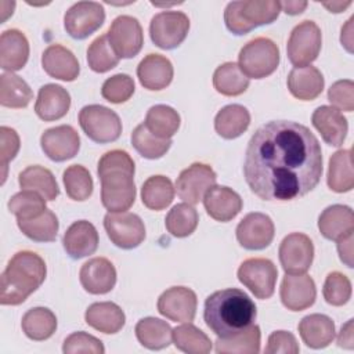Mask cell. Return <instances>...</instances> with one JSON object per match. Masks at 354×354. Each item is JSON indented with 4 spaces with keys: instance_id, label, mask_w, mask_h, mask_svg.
Masks as SVG:
<instances>
[{
    "instance_id": "cell-48",
    "label": "cell",
    "mask_w": 354,
    "mask_h": 354,
    "mask_svg": "<svg viewBox=\"0 0 354 354\" xmlns=\"http://www.w3.org/2000/svg\"><path fill=\"white\" fill-rule=\"evenodd\" d=\"M8 210L17 216V220L35 218L46 210V199L35 191L22 189L11 196L8 201Z\"/></svg>"
},
{
    "instance_id": "cell-49",
    "label": "cell",
    "mask_w": 354,
    "mask_h": 354,
    "mask_svg": "<svg viewBox=\"0 0 354 354\" xmlns=\"http://www.w3.org/2000/svg\"><path fill=\"white\" fill-rule=\"evenodd\" d=\"M322 295L328 304L343 306L351 297V282L344 274L333 271L325 279Z\"/></svg>"
},
{
    "instance_id": "cell-59",
    "label": "cell",
    "mask_w": 354,
    "mask_h": 354,
    "mask_svg": "<svg viewBox=\"0 0 354 354\" xmlns=\"http://www.w3.org/2000/svg\"><path fill=\"white\" fill-rule=\"evenodd\" d=\"M351 4V1H332V3H322L324 7H326L330 12H342L343 10H346L348 6Z\"/></svg>"
},
{
    "instance_id": "cell-39",
    "label": "cell",
    "mask_w": 354,
    "mask_h": 354,
    "mask_svg": "<svg viewBox=\"0 0 354 354\" xmlns=\"http://www.w3.org/2000/svg\"><path fill=\"white\" fill-rule=\"evenodd\" d=\"M213 86L216 91L227 97H235L246 91L249 77L235 62H225L217 66L213 73Z\"/></svg>"
},
{
    "instance_id": "cell-18",
    "label": "cell",
    "mask_w": 354,
    "mask_h": 354,
    "mask_svg": "<svg viewBox=\"0 0 354 354\" xmlns=\"http://www.w3.org/2000/svg\"><path fill=\"white\" fill-rule=\"evenodd\" d=\"M43 152L54 162H64L73 158L80 148V137L69 124L47 129L40 137Z\"/></svg>"
},
{
    "instance_id": "cell-43",
    "label": "cell",
    "mask_w": 354,
    "mask_h": 354,
    "mask_svg": "<svg viewBox=\"0 0 354 354\" xmlns=\"http://www.w3.org/2000/svg\"><path fill=\"white\" fill-rule=\"evenodd\" d=\"M173 343L178 350L188 354H207L212 350V342L207 335L191 322L173 329Z\"/></svg>"
},
{
    "instance_id": "cell-17",
    "label": "cell",
    "mask_w": 354,
    "mask_h": 354,
    "mask_svg": "<svg viewBox=\"0 0 354 354\" xmlns=\"http://www.w3.org/2000/svg\"><path fill=\"white\" fill-rule=\"evenodd\" d=\"M198 299L192 289L173 286L165 290L158 299V311L176 322H191L196 314Z\"/></svg>"
},
{
    "instance_id": "cell-19",
    "label": "cell",
    "mask_w": 354,
    "mask_h": 354,
    "mask_svg": "<svg viewBox=\"0 0 354 354\" xmlns=\"http://www.w3.org/2000/svg\"><path fill=\"white\" fill-rule=\"evenodd\" d=\"M279 296L282 304L290 311L311 307L317 297L314 279L307 274H286L282 279Z\"/></svg>"
},
{
    "instance_id": "cell-44",
    "label": "cell",
    "mask_w": 354,
    "mask_h": 354,
    "mask_svg": "<svg viewBox=\"0 0 354 354\" xmlns=\"http://www.w3.org/2000/svg\"><path fill=\"white\" fill-rule=\"evenodd\" d=\"M198 221L199 216L195 207L184 202L171 207L165 218V225L173 236L185 238L196 230Z\"/></svg>"
},
{
    "instance_id": "cell-40",
    "label": "cell",
    "mask_w": 354,
    "mask_h": 354,
    "mask_svg": "<svg viewBox=\"0 0 354 354\" xmlns=\"http://www.w3.org/2000/svg\"><path fill=\"white\" fill-rule=\"evenodd\" d=\"M174 198V187L166 176H152L142 184L141 201L151 210L166 209Z\"/></svg>"
},
{
    "instance_id": "cell-56",
    "label": "cell",
    "mask_w": 354,
    "mask_h": 354,
    "mask_svg": "<svg viewBox=\"0 0 354 354\" xmlns=\"http://www.w3.org/2000/svg\"><path fill=\"white\" fill-rule=\"evenodd\" d=\"M337 346L351 350L354 348V337H353V319H348L340 329L337 336Z\"/></svg>"
},
{
    "instance_id": "cell-52",
    "label": "cell",
    "mask_w": 354,
    "mask_h": 354,
    "mask_svg": "<svg viewBox=\"0 0 354 354\" xmlns=\"http://www.w3.org/2000/svg\"><path fill=\"white\" fill-rule=\"evenodd\" d=\"M328 100L339 111L353 112L354 109V83L344 79L335 82L328 90Z\"/></svg>"
},
{
    "instance_id": "cell-53",
    "label": "cell",
    "mask_w": 354,
    "mask_h": 354,
    "mask_svg": "<svg viewBox=\"0 0 354 354\" xmlns=\"http://www.w3.org/2000/svg\"><path fill=\"white\" fill-rule=\"evenodd\" d=\"M19 137L17 131L11 127L1 126L0 127V158H1V167H3V180L1 184H4L7 177V166L8 162L15 158V155L19 151Z\"/></svg>"
},
{
    "instance_id": "cell-33",
    "label": "cell",
    "mask_w": 354,
    "mask_h": 354,
    "mask_svg": "<svg viewBox=\"0 0 354 354\" xmlns=\"http://www.w3.org/2000/svg\"><path fill=\"white\" fill-rule=\"evenodd\" d=\"M19 187L40 194L46 201H54L59 195V188L53 173L39 165L28 166L19 173Z\"/></svg>"
},
{
    "instance_id": "cell-54",
    "label": "cell",
    "mask_w": 354,
    "mask_h": 354,
    "mask_svg": "<svg viewBox=\"0 0 354 354\" xmlns=\"http://www.w3.org/2000/svg\"><path fill=\"white\" fill-rule=\"evenodd\" d=\"M300 347L293 333L286 330H275L268 336L267 347L264 350L266 354H297Z\"/></svg>"
},
{
    "instance_id": "cell-9",
    "label": "cell",
    "mask_w": 354,
    "mask_h": 354,
    "mask_svg": "<svg viewBox=\"0 0 354 354\" xmlns=\"http://www.w3.org/2000/svg\"><path fill=\"white\" fill-rule=\"evenodd\" d=\"M189 19L181 11H162L152 17L149 24L151 40L163 50L178 47L187 37Z\"/></svg>"
},
{
    "instance_id": "cell-5",
    "label": "cell",
    "mask_w": 354,
    "mask_h": 354,
    "mask_svg": "<svg viewBox=\"0 0 354 354\" xmlns=\"http://www.w3.org/2000/svg\"><path fill=\"white\" fill-rule=\"evenodd\" d=\"M281 12V3L277 0L231 1L224 11V22L234 35H246L253 28L272 24Z\"/></svg>"
},
{
    "instance_id": "cell-47",
    "label": "cell",
    "mask_w": 354,
    "mask_h": 354,
    "mask_svg": "<svg viewBox=\"0 0 354 354\" xmlns=\"http://www.w3.org/2000/svg\"><path fill=\"white\" fill-rule=\"evenodd\" d=\"M62 180L66 195L73 201H86L93 194L91 174L82 165H72L66 167Z\"/></svg>"
},
{
    "instance_id": "cell-25",
    "label": "cell",
    "mask_w": 354,
    "mask_h": 354,
    "mask_svg": "<svg viewBox=\"0 0 354 354\" xmlns=\"http://www.w3.org/2000/svg\"><path fill=\"white\" fill-rule=\"evenodd\" d=\"M69 106V93L59 84L48 83L39 90L35 104V112L41 120L51 122L64 118L68 113Z\"/></svg>"
},
{
    "instance_id": "cell-24",
    "label": "cell",
    "mask_w": 354,
    "mask_h": 354,
    "mask_svg": "<svg viewBox=\"0 0 354 354\" xmlns=\"http://www.w3.org/2000/svg\"><path fill=\"white\" fill-rule=\"evenodd\" d=\"M62 245L72 259H82L93 254L98 248V232L87 220L75 221L64 234Z\"/></svg>"
},
{
    "instance_id": "cell-3",
    "label": "cell",
    "mask_w": 354,
    "mask_h": 354,
    "mask_svg": "<svg viewBox=\"0 0 354 354\" xmlns=\"http://www.w3.org/2000/svg\"><path fill=\"white\" fill-rule=\"evenodd\" d=\"M134 160L122 149L105 152L98 160L101 202L109 212H126L136 201Z\"/></svg>"
},
{
    "instance_id": "cell-1",
    "label": "cell",
    "mask_w": 354,
    "mask_h": 354,
    "mask_svg": "<svg viewBox=\"0 0 354 354\" xmlns=\"http://www.w3.org/2000/svg\"><path fill=\"white\" fill-rule=\"evenodd\" d=\"M243 176L260 199L293 201L304 196L322 176L319 141L304 124L271 120L249 140Z\"/></svg>"
},
{
    "instance_id": "cell-11",
    "label": "cell",
    "mask_w": 354,
    "mask_h": 354,
    "mask_svg": "<svg viewBox=\"0 0 354 354\" xmlns=\"http://www.w3.org/2000/svg\"><path fill=\"white\" fill-rule=\"evenodd\" d=\"M104 227L111 242L120 249H134L145 239L142 220L130 212H109L104 217Z\"/></svg>"
},
{
    "instance_id": "cell-29",
    "label": "cell",
    "mask_w": 354,
    "mask_h": 354,
    "mask_svg": "<svg viewBox=\"0 0 354 354\" xmlns=\"http://www.w3.org/2000/svg\"><path fill=\"white\" fill-rule=\"evenodd\" d=\"M324 76L315 66L293 68L288 75V88L290 94L301 101L315 100L324 90Z\"/></svg>"
},
{
    "instance_id": "cell-14",
    "label": "cell",
    "mask_w": 354,
    "mask_h": 354,
    "mask_svg": "<svg viewBox=\"0 0 354 354\" xmlns=\"http://www.w3.org/2000/svg\"><path fill=\"white\" fill-rule=\"evenodd\" d=\"M217 176L214 170L205 163H192L184 169L176 181V189L180 199L188 205L199 203L205 194L216 185Z\"/></svg>"
},
{
    "instance_id": "cell-12",
    "label": "cell",
    "mask_w": 354,
    "mask_h": 354,
    "mask_svg": "<svg viewBox=\"0 0 354 354\" xmlns=\"http://www.w3.org/2000/svg\"><path fill=\"white\" fill-rule=\"evenodd\" d=\"M105 21V10L97 1H77L64 15L66 33L77 40L88 37Z\"/></svg>"
},
{
    "instance_id": "cell-57",
    "label": "cell",
    "mask_w": 354,
    "mask_h": 354,
    "mask_svg": "<svg viewBox=\"0 0 354 354\" xmlns=\"http://www.w3.org/2000/svg\"><path fill=\"white\" fill-rule=\"evenodd\" d=\"M353 21H354V17H351L347 21V24L342 28V36H340V41L348 53H353Z\"/></svg>"
},
{
    "instance_id": "cell-50",
    "label": "cell",
    "mask_w": 354,
    "mask_h": 354,
    "mask_svg": "<svg viewBox=\"0 0 354 354\" xmlns=\"http://www.w3.org/2000/svg\"><path fill=\"white\" fill-rule=\"evenodd\" d=\"M134 80L126 73H118L108 77L101 88V95L112 102V104H122L130 100L134 93Z\"/></svg>"
},
{
    "instance_id": "cell-27",
    "label": "cell",
    "mask_w": 354,
    "mask_h": 354,
    "mask_svg": "<svg viewBox=\"0 0 354 354\" xmlns=\"http://www.w3.org/2000/svg\"><path fill=\"white\" fill-rule=\"evenodd\" d=\"M137 76L147 90L166 88L173 79V65L169 58L160 54H148L137 66Z\"/></svg>"
},
{
    "instance_id": "cell-51",
    "label": "cell",
    "mask_w": 354,
    "mask_h": 354,
    "mask_svg": "<svg viewBox=\"0 0 354 354\" xmlns=\"http://www.w3.org/2000/svg\"><path fill=\"white\" fill-rule=\"evenodd\" d=\"M65 354L88 353V354H102L105 351L104 344L100 339L86 332H75L69 335L62 346Z\"/></svg>"
},
{
    "instance_id": "cell-46",
    "label": "cell",
    "mask_w": 354,
    "mask_h": 354,
    "mask_svg": "<svg viewBox=\"0 0 354 354\" xmlns=\"http://www.w3.org/2000/svg\"><path fill=\"white\" fill-rule=\"evenodd\" d=\"M119 55L112 48L108 35H101L87 48V64L91 71L104 73L113 69L119 64Z\"/></svg>"
},
{
    "instance_id": "cell-23",
    "label": "cell",
    "mask_w": 354,
    "mask_h": 354,
    "mask_svg": "<svg viewBox=\"0 0 354 354\" xmlns=\"http://www.w3.org/2000/svg\"><path fill=\"white\" fill-rule=\"evenodd\" d=\"M311 123L319 131L322 140L332 147H340L346 140L348 130L347 119L333 106H318L311 116Z\"/></svg>"
},
{
    "instance_id": "cell-35",
    "label": "cell",
    "mask_w": 354,
    "mask_h": 354,
    "mask_svg": "<svg viewBox=\"0 0 354 354\" xmlns=\"http://www.w3.org/2000/svg\"><path fill=\"white\" fill-rule=\"evenodd\" d=\"M328 187L335 192H348L354 187L351 149H339L329 159Z\"/></svg>"
},
{
    "instance_id": "cell-16",
    "label": "cell",
    "mask_w": 354,
    "mask_h": 354,
    "mask_svg": "<svg viewBox=\"0 0 354 354\" xmlns=\"http://www.w3.org/2000/svg\"><path fill=\"white\" fill-rule=\"evenodd\" d=\"M275 228L272 220L264 213L246 214L236 227V239L248 250H261L274 239Z\"/></svg>"
},
{
    "instance_id": "cell-4",
    "label": "cell",
    "mask_w": 354,
    "mask_h": 354,
    "mask_svg": "<svg viewBox=\"0 0 354 354\" xmlns=\"http://www.w3.org/2000/svg\"><path fill=\"white\" fill-rule=\"evenodd\" d=\"M44 260L35 252H17L0 278V303L18 306L24 303L46 279Z\"/></svg>"
},
{
    "instance_id": "cell-10",
    "label": "cell",
    "mask_w": 354,
    "mask_h": 354,
    "mask_svg": "<svg viewBox=\"0 0 354 354\" xmlns=\"http://www.w3.org/2000/svg\"><path fill=\"white\" fill-rule=\"evenodd\" d=\"M278 270L268 259L253 257L245 260L238 268V279L257 299H270L275 290Z\"/></svg>"
},
{
    "instance_id": "cell-34",
    "label": "cell",
    "mask_w": 354,
    "mask_h": 354,
    "mask_svg": "<svg viewBox=\"0 0 354 354\" xmlns=\"http://www.w3.org/2000/svg\"><path fill=\"white\" fill-rule=\"evenodd\" d=\"M136 336L144 347L149 350H162L171 343L173 329L166 321L147 317L137 322Z\"/></svg>"
},
{
    "instance_id": "cell-32",
    "label": "cell",
    "mask_w": 354,
    "mask_h": 354,
    "mask_svg": "<svg viewBox=\"0 0 354 354\" xmlns=\"http://www.w3.org/2000/svg\"><path fill=\"white\" fill-rule=\"evenodd\" d=\"M249 124L250 113L239 104H231L221 108L214 118V129L217 134L225 140L239 137L248 130Z\"/></svg>"
},
{
    "instance_id": "cell-38",
    "label": "cell",
    "mask_w": 354,
    "mask_h": 354,
    "mask_svg": "<svg viewBox=\"0 0 354 354\" xmlns=\"http://www.w3.org/2000/svg\"><path fill=\"white\" fill-rule=\"evenodd\" d=\"M33 98L29 84L14 75L12 72H3L0 76V104L7 108H25Z\"/></svg>"
},
{
    "instance_id": "cell-42",
    "label": "cell",
    "mask_w": 354,
    "mask_h": 354,
    "mask_svg": "<svg viewBox=\"0 0 354 354\" xmlns=\"http://www.w3.org/2000/svg\"><path fill=\"white\" fill-rule=\"evenodd\" d=\"M17 224L22 234L35 242H53L59 227L57 216L48 209L35 218L17 220Z\"/></svg>"
},
{
    "instance_id": "cell-30",
    "label": "cell",
    "mask_w": 354,
    "mask_h": 354,
    "mask_svg": "<svg viewBox=\"0 0 354 354\" xmlns=\"http://www.w3.org/2000/svg\"><path fill=\"white\" fill-rule=\"evenodd\" d=\"M84 319L87 325L106 335L118 333L126 322L123 310L112 301L93 303L86 310Z\"/></svg>"
},
{
    "instance_id": "cell-21",
    "label": "cell",
    "mask_w": 354,
    "mask_h": 354,
    "mask_svg": "<svg viewBox=\"0 0 354 354\" xmlns=\"http://www.w3.org/2000/svg\"><path fill=\"white\" fill-rule=\"evenodd\" d=\"M41 66L48 76L64 82H73L80 72L73 53L61 44H51L43 51Z\"/></svg>"
},
{
    "instance_id": "cell-37",
    "label": "cell",
    "mask_w": 354,
    "mask_h": 354,
    "mask_svg": "<svg viewBox=\"0 0 354 354\" xmlns=\"http://www.w3.org/2000/svg\"><path fill=\"white\" fill-rule=\"evenodd\" d=\"M260 328L250 325L249 328L228 336L217 337L216 353L221 354H257L260 351Z\"/></svg>"
},
{
    "instance_id": "cell-55",
    "label": "cell",
    "mask_w": 354,
    "mask_h": 354,
    "mask_svg": "<svg viewBox=\"0 0 354 354\" xmlns=\"http://www.w3.org/2000/svg\"><path fill=\"white\" fill-rule=\"evenodd\" d=\"M353 241H354V234H350L336 241L340 260L350 268L353 267Z\"/></svg>"
},
{
    "instance_id": "cell-22",
    "label": "cell",
    "mask_w": 354,
    "mask_h": 354,
    "mask_svg": "<svg viewBox=\"0 0 354 354\" xmlns=\"http://www.w3.org/2000/svg\"><path fill=\"white\" fill-rule=\"evenodd\" d=\"M202 201L207 214L221 223L232 220L242 210L241 196L234 189L224 185H213Z\"/></svg>"
},
{
    "instance_id": "cell-20",
    "label": "cell",
    "mask_w": 354,
    "mask_h": 354,
    "mask_svg": "<svg viewBox=\"0 0 354 354\" xmlns=\"http://www.w3.org/2000/svg\"><path fill=\"white\" fill-rule=\"evenodd\" d=\"M79 279L86 292L104 295L113 289L116 283V270L108 259L94 257L82 266Z\"/></svg>"
},
{
    "instance_id": "cell-7",
    "label": "cell",
    "mask_w": 354,
    "mask_h": 354,
    "mask_svg": "<svg viewBox=\"0 0 354 354\" xmlns=\"http://www.w3.org/2000/svg\"><path fill=\"white\" fill-rule=\"evenodd\" d=\"M79 123L86 136L100 144L116 141L122 133V122L118 113L97 104L80 109Z\"/></svg>"
},
{
    "instance_id": "cell-8",
    "label": "cell",
    "mask_w": 354,
    "mask_h": 354,
    "mask_svg": "<svg viewBox=\"0 0 354 354\" xmlns=\"http://www.w3.org/2000/svg\"><path fill=\"white\" fill-rule=\"evenodd\" d=\"M322 44L321 29L314 21H303L290 32L286 53L295 68L308 66L317 59Z\"/></svg>"
},
{
    "instance_id": "cell-2",
    "label": "cell",
    "mask_w": 354,
    "mask_h": 354,
    "mask_svg": "<svg viewBox=\"0 0 354 354\" xmlns=\"http://www.w3.org/2000/svg\"><path fill=\"white\" fill-rule=\"evenodd\" d=\"M256 315L253 300L236 288L217 290L205 301V322L217 337H228L249 328Z\"/></svg>"
},
{
    "instance_id": "cell-26",
    "label": "cell",
    "mask_w": 354,
    "mask_h": 354,
    "mask_svg": "<svg viewBox=\"0 0 354 354\" xmlns=\"http://www.w3.org/2000/svg\"><path fill=\"white\" fill-rule=\"evenodd\" d=\"M29 58V41L18 29H7L0 36V66L6 72L19 71Z\"/></svg>"
},
{
    "instance_id": "cell-41",
    "label": "cell",
    "mask_w": 354,
    "mask_h": 354,
    "mask_svg": "<svg viewBox=\"0 0 354 354\" xmlns=\"http://www.w3.org/2000/svg\"><path fill=\"white\" fill-rule=\"evenodd\" d=\"M145 127L159 138H171L180 127V115L169 105H153L148 109Z\"/></svg>"
},
{
    "instance_id": "cell-15",
    "label": "cell",
    "mask_w": 354,
    "mask_h": 354,
    "mask_svg": "<svg viewBox=\"0 0 354 354\" xmlns=\"http://www.w3.org/2000/svg\"><path fill=\"white\" fill-rule=\"evenodd\" d=\"M279 261L286 274H304L314 259V245L301 232L286 235L279 245Z\"/></svg>"
},
{
    "instance_id": "cell-13",
    "label": "cell",
    "mask_w": 354,
    "mask_h": 354,
    "mask_svg": "<svg viewBox=\"0 0 354 354\" xmlns=\"http://www.w3.org/2000/svg\"><path fill=\"white\" fill-rule=\"evenodd\" d=\"M106 35L112 48L119 55V58H133L142 48V28L138 19L131 15L116 17L111 24Z\"/></svg>"
},
{
    "instance_id": "cell-31",
    "label": "cell",
    "mask_w": 354,
    "mask_h": 354,
    "mask_svg": "<svg viewBox=\"0 0 354 354\" xmlns=\"http://www.w3.org/2000/svg\"><path fill=\"white\" fill-rule=\"evenodd\" d=\"M297 328L301 340L311 348H324L335 339V324L324 314L306 315Z\"/></svg>"
},
{
    "instance_id": "cell-6",
    "label": "cell",
    "mask_w": 354,
    "mask_h": 354,
    "mask_svg": "<svg viewBox=\"0 0 354 354\" xmlns=\"http://www.w3.org/2000/svg\"><path fill=\"white\" fill-rule=\"evenodd\" d=\"M241 71L252 79H263L274 73L279 64V48L268 37L248 41L238 55Z\"/></svg>"
},
{
    "instance_id": "cell-36",
    "label": "cell",
    "mask_w": 354,
    "mask_h": 354,
    "mask_svg": "<svg viewBox=\"0 0 354 354\" xmlns=\"http://www.w3.org/2000/svg\"><path fill=\"white\" fill-rule=\"evenodd\" d=\"M24 333L36 342L51 337L57 329L55 314L46 307H35L28 310L21 321Z\"/></svg>"
},
{
    "instance_id": "cell-58",
    "label": "cell",
    "mask_w": 354,
    "mask_h": 354,
    "mask_svg": "<svg viewBox=\"0 0 354 354\" xmlns=\"http://www.w3.org/2000/svg\"><path fill=\"white\" fill-rule=\"evenodd\" d=\"M279 3H281V11H285L289 15L301 14L307 7V1H279Z\"/></svg>"
},
{
    "instance_id": "cell-45",
    "label": "cell",
    "mask_w": 354,
    "mask_h": 354,
    "mask_svg": "<svg viewBox=\"0 0 354 354\" xmlns=\"http://www.w3.org/2000/svg\"><path fill=\"white\" fill-rule=\"evenodd\" d=\"M131 144L136 151L147 159L162 158L171 147L170 138H159L153 136L144 123L138 124L131 133Z\"/></svg>"
},
{
    "instance_id": "cell-28",
    "label": "cell",
    "mask_w": 354,
    "mask_h": 354,
    "mask_svg": "<svg viewBox=\"0 0 354 354\" xmlns=\"http://www.w3.org/2000/svg\"><path fill=\"white\" fill-rule=\"evenodd\" d=\"M318 230L326 239L337 241L354 234V214L346 205L328 206L318 217Z\"/></svg>"
}]
</instances>
